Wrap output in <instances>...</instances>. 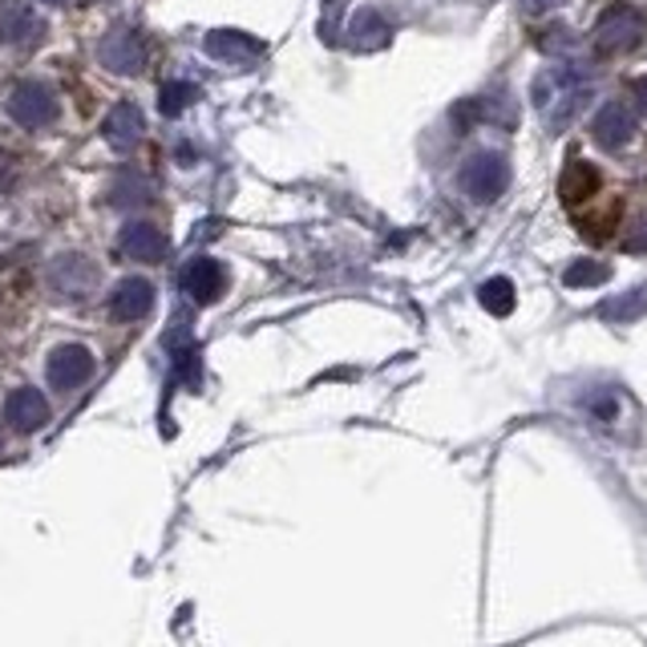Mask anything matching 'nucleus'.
<instances>
[{
    "mask_svg": "<svg viewBox=\"0 0 647 647\" xmlns=\"http://www.w3.org/2000/svg\"><path fill=\"white\" fill-rule=\"evenodd\" d=\"M535 46H543L550 53V49H563L570 46V33L563 29V24H555V29H547V37H535Z\"/></svg>",
    "mask_w": 647,
    "mask_h": 647,
    "instance_id": "obj_22",
    "label": "nucleus"
},
{
    "mask_svg": "<svg viewBox=\"0 0 647 647\" xmlns=\"http://www.w3.org/2000/svg\"><path fill=\"white\" fill-rule=\"evenodd\" d=\"M155 308V283L142 276H126L118 288L110 291V312L118 320H146Z\"/></svg>",
    "mask_w": 647,
    "mask_h": 647,
    "instance_id": "obj_10",
    "label": "nucleus"
},
{
    "mask_svg": "<svg viewBox=\"0 0 647 647\" xmlns=\"http://www.w3.org/2000/svg\"><path fill=\"white\" fill-rule=\"evenodd\" d=\"M46 377H49V385H53V389H61V392L81 389V385L93 377V352L86 345L53 348V352H49V360H46Z\"/></svg>",
    "mask_w": 647,
    "mask_h": 647,
    "instance_id": "obj_4",
    "label": "nucleus"
},
{
    "mask_svg": "<svg viewBox=\"0 0 647 647\" xmlns=\"http://www.w3.org/2000/svg\"><path fill=\"white\" fill-rule=\"evenodd\" d=\"M478 300H481V308H486L490 316H510L514 312V283L506 276L486 279V283H481V291H478Z\"/></svg>",
    "mask_w": 647,
    "mask_h": 647,
    "instance_id": "obj_17",
    "label": "nucleus"
},
{
    "mask_svg": "<svg viewBox=\"0 0 647 647\" xmlns=\"http://www.w3.org/2000/svg\"><path fill=\"white\" fill-rule=\"evenodd\" d=\"M591 135L603 150H619V146H627L631 135H636V118H631V110H627L624 101H607L591 118Z\"/></svg>",
    "mask_w": 647,
    "mask_h": 647,
    "instance_id": "obj_9",
    "label": "nucleus"
},
{
    "mask_svg": "<svg viewBox=\"0 0 647 647\" xmlns=\"http://www.w3.org/2000/svg\"><path fill=\"white\" fill-rule=\"evenodd\" d=\"M348 33H352V41H357V46L372 49V46H385V41H389V24H385V17H377L372 9H365L357 21H352V29H348Z\"/></svg>",
    "mask_w": 647,
    "mask_h": 647,
    "instance_id": "obj_19",
    "label": "nucleus"
},
{
    "mask_svg": "<svg viewBox=\"0 0 647 647\" xmlns=\"http://www.w3.org/2000/svg\"><path fill=\"white\" fill-rule=\"evenodd\" d=\"M607 276H611V268H607L603 259H570V268L563 271V283H567L570 291H579V288H595V283H603Z\"/></svg>",
    "mask_w": 647,
    "mask_h": 647,
    "instance_id": "obj_18",
    "label": "nucleus"
},
{
    "mask_svg": "<svg viewBox=\"0 0 647 647\" xmlns=\"http://www.w3.org/2000/svg\"><path fill=\"white\" fill-rule=\"evenodd\" d=\"M37 12L24 4V0H0V41H29L37 37Z\"/></svg>",
    "mask_w": 647,
    "mask_h": 647,
    "instance_id": "obj_14",
    "label": "nucleus"
},
{
    "mask_svg": "<svg viewBox=\"0 0 647 647\" xmlns=\"http://www.w3.org/2000/svg\"><path fill=\"white\" fill-rule=\"evenodd\" d=\"M647 308V288H639V296H636V288H631V296H624V300H607L599 308V316L603 320H611V324H631V316H639Z\"/></svg>",
    "mask_w": 647,
    "mask_h": 647,
    "instance_id": "obj_20",
    "label": "nucleus"
},
{
    "mask_svg": "<svg viewBox=\"0 0 647 647\" xmlns=\"http://www.w3.org/2000/svg\"><path fill=\"white\" fill-rule=\"evenodd\" d=\"M631 98H636V106L647 113V73H644V78L631 81Z\"/></svg>",
    "mask_w": 647,
    "mask_h": 647,
    "instance_id": "obj_23",
    "label": "nucleus"
},
{
    "mask_svg": "<svg viewBox=\"0 0 647 647\" xmlns=\"http://www.w3.org/2000/svg\"><path fill=\"white\" fill-rule=\"evenodd\" d=\"M223 288H227V271L219 259L195 256L187 268H182V291H187L195 303H215L223 296Z\"/></svg>",
    "mask_w": 647,
    "mask_h": 647,
    "instance_id": "obj_7",
    "label": "nucleus"
},
{
    "mask_svg": "<svg viewBox=\"0 0 647 647\" xmlns=\"http://www.w3.org/2000/svg\"><path fill=\"white\" fill-rule=\"evenodd\" d=\"M644 33H647V21L636 9L611 4V9L595 21V49H599L603 57L627 53V49H636L639 41H644Z\"/></svg>",
    "mask_w": 647,
    "mask_h": 647,
    "instance_id": "obj_1",
    "label": "nucleus"
},
{
    "mask_svg": "<svg viewBox=\"0 0 647 647\" xmlns=\"http://www.w3.org/2000/svg\"><path fill=\"white\" fill-rule=\"evenodd\" d=\"M207 53L219 57V61H235V66H247V61H256L263 53V41L247 33H235V29H215L207 37Z\"/></svg>",
    "mask_w": 647,
    "mask_h": 647,
    "instance_id": "obj_13",
    "label": "nucleus"
},
{
    "mask_svg": "<svg viewBox=\"0 0 647 647\" xmlns=\"http://www.w3.org/2000/svg\"><path fill=\"white\" fill-rule=\"evenodd\" d=\"M9 118L17 126H29V130H37V126H49L57 118L53 90H49V86H41V81H21V86L9 93Z\"/></svg>",
    "mask_w": 647,
    "mask_h": 647,
    "instance_id": "obj_5",
    "label": "nucleus"
},
{
    "mask_svg": "<svg viewBox=\"0 0 647 647\" xmlns=\"http://www.w3.org/2000/svg\"><path fill=\"white\" fill-rule=\"evenodd\" d=\"M627 251H647V223H639L627 239Z\"/></svg>",
    "mask_w": 647,
    "mask_h": 647,
    "instance_id": "obj_24",
    "label": "nucleus"
},
{
    "mask_svg": "<svg viewBox=\"0 0 647 647\" xmlns=\"http://www.w3.org/2000/svg\"><path fill=\"white\" fill-rule=\"evenodd\" d=\"M510 182V170H506V158L494 155V150H481V155H469L466 167H461V190H466L474 202H494Z\"/></svg>",
    "mask_w": 647,
    "mask_h": 647,
    "instance_id": "obj_2",
    "label": "nucleus"
},
{
    "mask_svg": "<svg viewBox=\"0 0 647 647\" xmlns=\"http://www.w3.org/2000/svg\"><path fill=\"white\" fill-rule=\"evenodd\" d=\"M558 0H522V9L526 12H547V9H555Z\"/></svg>",
    "mask_w": 647,
    "mask_h": 647,
    "instance_id": "obj_25",
    "label": "nucleus"
},
{
    "mask_svg": "<svg viewBox=\"0 0 647 647\" xmlns=\"http://www.w3.org/2000/svg\"><path fill=\"white\" fill-rule=\"evenodd\" d=\"M167 348H170V365H175V377L187 380V385H202V357L199 348L190 345V336L182 328L167 332Z\"/></svg>",
    "mask_w": 647,
    "mask_h": 647,
    "instance_id": "obj_15",
    "label": "nucleus"
},
{
    "mask_svg": "<svg viewBox=\"0 0 647 647\" xmlns=\"http://www.w3.org/2000/svg\"><path fill=\"white\" fill-rule=\"evenodd\" d=\"M101 135H106V142H110L113 150H130V146H138V142H142V135H146L142 110H138L135 101H118V106L106 113Z\"/></svg>",
    "mask_w": 647,
    "mask_h": 647,
    "instance_id": "obj_11",
    "label": "nucleus"
},
{
    "mask_svg": "<svg viewBox=\"0 0 647 647\" xmlns=\"http://www.w3.org/2000/svg\"><path fill=\"white\" fill-rule=\"evenodd\" d=\"M98 57L101 66L113 69V73H142L146 69V46H142V33L138 29H126V24H118V29H110V33L101 37L98 46Z\"/></svg>",
    "mask_w": 647,
    "mask_h": 647,
    "instance_id": "obj_3",
    "label": "nucleus"
},
{
    "mask_svg": "<svg viewBox=\"0 0 647 647\" xmlns=\"http://www.w3.org/2000/svg\"><path fill=\"white\" fill-rule=\"evenodd\" d=\"M195 98H199V90L190 81H170L167 90H162V98H158V110L167 113V118H179Z\"/></svg>",
    "mask_w": 647,
    "mask_h": 647,
    "instance_id": "obj_21",
    "label": "nucleus"
},
{
    "mask_svg": "<svg viewBox=\"0 0 647 647\" xmlns=\"http://www.w3.org/2000/svg\"><path fill=\"white\" fill-rule=\"evenodd\" d=\"M599 190V170L591 167V162H583V158H575L567 170H563V182H558V195H563V202H583L587 195H595Z\"/></svg>",
    "mask_w": 647,
    "mask_h": 647,
    "instance_id": "obj_16",
    "label": "nucleus"
},
{
    "mask_svg": "<svg viewBox=\"0 0 647 647\" xmlns=\"http://www.w3.org/2000/svg\"><path fill=\"white\" fill-rule=\"evenodd\" d=\"M328 4H336V0H328Z\"/></svg>",
    "mask_w": 647,
    "mask_h": 647,
    "instance_id": "obj_26",
    "label": "nucleus"
},
{
    "mask_svg": "<svg viewBox=\"0 0 647 647\" xmlns=\"http://www.w3.org/2000/svg\"><path fill=\"white\" fill-rule=\"evenodd\" d=\"M122 251L138 263H162L170 251V239L155 223H130L122 231Z\"/></svg>",
    "mask_w": 647,
    "mask_h": 647,
    "instance_id": "obj_12",
    "label": "nucleus"
},
{
    "mask_svg": "<svg viewBox=\"0 0 647 647\" xmlns=\"http://www.w3.org/2000/svg\"><path fill=\"white\" fill-rule=\"evenodd\" d=\"M49 283H53L57 296L86 300V296L98 288V268H93L86 256H61L53 268H49Z\"/></svg>",
    "mask_w": 647,
    "mask_h": 647,
    "instance_id": "obj_6",
    "label": "nucleus"
},
{
    "mask_svg": "<svg viewBox=\"0 0 647 647\" xmlns=\"http://www.w3.org/2000/svg\"><path fill=\"white\" fill-rule=\"evenodd\" d=\"M4 421L17 429V434H37L49 425V401L41 397V389H12L9 401H4Z\"/></svg>",
    "mask_w": 647,
    "mask_h": 647,
    "instance_id": "obj_8",
    "label": "nucleus"
}]
</instances>
